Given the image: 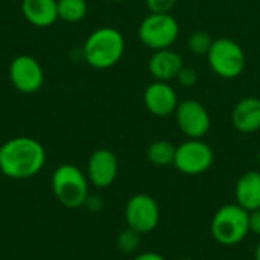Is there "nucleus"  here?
I'll return each instance as SVG.
<instances>
[{
	"label": "nucleus",
	"instance_id": "obj_13",
	"mask_svg": "<svg viewBox=\"0 0 260 260\" xmlns=\"http://www.w3.org/2000/svg\"><path fill=\"white\" fill-rule=\"evenodd\" d=\"M184 66L183 58L172 47L154 50L148 59V70L154 81L171 82L177 78L178 72Z\"/></svg>",
	"mask_w": 260,
	"mask_h": 260
},
{
	"label": "nucleus",
	"instance_id": "obj_15",
	"mask_svg": "<svg viewBox=\"0 0 260 260\" xmlns=\"http://www.w3.org/2000/svg\"><path fill=\"white\" fill-rule=\"evenodd\" d=\"M235 203L248 213L260 209V169L242 174L235 184Z\"/></svg>",
	"mask_w": 260,
	"mask_h": 260
},
{
	"label": "nucleus",
	"instance_id": "obj_22",
	"mask_svg": "<svg viewBox=\"0 0 260 260\" xmlns=\"http://www.w3.org/2000/svg\"><path fill=\"white\" fill-rule=\"evenodd\" d=\"M149 12H171L178 0H145Z\"/></svg>",
	"mask_w": 260,
	"mask_h": 260
},
{
	"label": "nucleus",
	"instance_id": "obj_2",
	"mask_svg": "<svg viewBox=\"0 0 260 260\" xmlns=\"http://www.w3.org/2000/svg\"><path fill=\"white\" fill-rule=\"evenodd\" d=\"M125 53V38L114 27H99L93 30L82 46V55L88 66L104 70L116 66Z\"/></svg>",
	"mask_w": 260,
	"mask_h": 260
},
{
	"label": "nucleus",
	"instance_id": "obj_27",
	"mask_svg": "<svg viewBox=\"0 0 260 260\" xmlns=\"http://www.w3.org/2000/svg\"><path fill=\"white\" fill-rule=\"evenodd\" d=\"M257 163H259V168H260V148H259V152H257Z\"/></svg>",
	"mask_w": 260,
	"mask_h": 260
},
{
	"label": "nucleus",
	"instance_id": "obj_21",
	"mask_svg": "<svg viewBox=\"0 0 260 260\" xmlns=\"http://www.w3.org/2000/svg\"><path fill=\"white\" fill-rule=\"evenodd\" d=\"M175 81L181 85V87H186V88H190V87H195L200 81V75L197 72V69L190 67V66H183L181 70L178 72Z\"/></svg>",
	"mask_w": 260,
	"mask_h": 260
},
{
	"label": "nucleus",
	"instance_id": "obj_16",
	"mask_svg": "<svg viewBox=\"0 0 260 260\" xmlns=\"http://www.w3.org/2000/svg\"><path fill=\"white\" fill-rule=\"evenodd\" d=\"M21 12L35 27H49L58 20L56 0H21Z\"/></svg>",
	"mask_w": 260,
	"mask_h": 260
},
{
	"label": "nucleus",
	"instance_id": "obj_7",
	"mask_svg": "<svg viewBox=\"0 0 260 260\" xmlns=\"http://www.w3.org/2000/svg\"><path fill=\"white\" fill-rule=\"evenodd\" d=\"M215 161V152L203 139H187L175 149L174 168L189 177L206 174Z\"/></svg>",
	"mask_w": 260,
	"mask_h": 260
},
{
	"label": "nucleus",
	"instance_id": "obj_12",
	"mask_svg": "<svg viewBox=\"0 0 260 260\" xmlns=\"http://www.w3.org/2000/svg\"><path fill=\"white\" fill-rule=\"evenodd\" d=\"M145 108L155 117H168L175 113L180 101L171 82L152 81L143 93Z\"/></svg>",
	"mask_w": 260,
	"mask_h": 260
},
{
	"label": "nucleus",
	"instance_id": "obj_4",
	"mask_svg": "<svg viewBox=\"0 0 260 260\" xmlns=\"http://www.w3.org/2000/svg\"><path fill=\"white\" fill-rule=\"evenodd\" d=\"M88 178L75 165L58 166L52 174V192L55 200L67 209L85 206L88 198Z\"/></svg>",
	"mask_w": 260,
	"mask_h": 260
},
{
	"label": "nucleus",
	"instance_id": "obj_3",
	"mask_svg": "<svg viewBox=\"0 0 260 260\" xmlns=\"http://www.w3.org/2000/svg\"><path fill=\"white\" fill-rule=\"evenodd\" d=\"M248 216L250 213L236 203L219 207L210 221L212 238L224 247L239 245L250 233Z\"/></svg>",
	"mask_w": 260,
	"mask_h": 260
},
{
	"label": "nucleus",
	"instance_id": "obj_14",
	"mask_svg": "<svg viewBox=\"0 0 260 260\" xmlns=\"http://www.w3.org/2000/svg\"><path fill=\"white\" fill-rule=\"evenodd\" d=\"M232 125L241 134H254L260 129V98H242L232 111Z\"/></svg>",
	"mask_w": 260,
	"mask_h": 260
},
{
	"label": "nucleus",
	"instance_id": "obj_8",
	"mask_svg": "<svg viewBox=\"0 0 260 260\" xmlns=\"http://www.w3.org/2000/svg\"><path fill=\"white\" fill-rule=\"evenodd\" d=\"M125 222L140 235L154 232L160 222V207L155 198L148 193L133 195L125 206Z\"/></svg>",
	"mask_w": 260,
	"mask_h": 260
},
{
	"label": "nucleus",
	"instance_id": "obj_6",
	"mask_svg": "<svg viewBox=\"0 0 260 260\" xmlns=\"http://www.w3.org/2000/svg\"><path fill=\"white\" fill-rule=\"evenodd\" d=\"M206 58L212 72L222 79L239 78L247 66L242 46L229 37L216 38Z\"/></svg>",
	"mask_w": 260,
	"mask_h": 260
},
{
	"label": "nucleus",
	"instance_id": "obj_1",
	"mask_svg": "<svg viewBox=\"0 0 260 260\" xmlns=\"http://www.w3.org/2000/svg\"><path fill=\"white\" fill-rule=\"evenodd\" d=\"M44 163L46 149L32 137H12L0 145V172L6 178H32L43 169Z\"/></svg>",
	"mask_w": 260,
	"mask_h": 260
},
{
	"label": "nucleus",
	"instance_id": "obj_23",
	"mask_svg": "<svg viewBox=\"0 0 260 260\" xmlns=\"http://www.w3.org/2000/svg\"><path fill=\"white\" fill-rule=\"evenodd\" d=\"M248 221H250V233L260 238V209L250 212Z\"/></svg>",
	"mask_w": 260,
	"mask_h": 260
},
{
	"label": "nucleus",
	"instance_id": "obj_24",
	"mask_svg": "<svg viewBox=\"0 0 260 260\" xmlns=\"http://www.w3.org/2000/svg\"><path fill=\"white\" fill-rule=\"evenodd\" d=\"M131 260H168L163 254L160 253H155V251H143V253H139L136 254Z\"/></svg>",
	"mask_w": 260,
	"mask_h": 260
},
{
	"label": "nucleus",
	"instance_id": "obj_9",
	"mask_svg": "<svg viewBox=\"0 0 260 260\" xmlns=\"http://www.w3.org/2000/svg\"><path fill=\"white\" fill-rule=\"evenodd\" d=\"M175 120L187 139H204L210 131L212 119L209 110L195 99H184L175 110Z\"/></svg>",
	"mask_w": 260,
	"mask_h": 260
},
{
	"label": "nucleus",
	"instance_id": "obj_28",
	"mask_svg": "<svg viewBox=\"0 0 260 260\" xmlns=\"http://www.w3.org/2000/svg\"><path fill=\"white\" fill-rule=\"evenodd\" d=\"M177 260H195V259H192V257H181V259H177Z\"/></svg>",
	"mask_w": 260,
	"mask_h": 260
},
{
	"label": "nucleus",
	"instance_id": "obj_5",
	"mask_svg": "<svg viewBox=\"0 0 260 260\" xmlns=\"http://www.w3.org/2000/svg\"><path fill=\"white\" fill-rule=\"evenodd\" d=\"M140 43L154 50L169 49L180 37V24L171 12H149L139 24Z\"/></svg>",
	"mask_w": 260,
	"mask_h": 260
},
{
	"label": "nucleus",
	"instance_id": "obj_17",
	"mask_svg": "<svg viewBox=\"0 0 260 260\" xmlns=\"http://www.w3.org/2000/svg\"><path fill=\"white\" fill-rule=\"evenodd\" d=\"M177 146L169 140H154L146 149V158L151 165L157 168H166L174 165Z\"/></svg>",
	"mask_w": 260,
	"mask_h": 260
},
{
	"label": "nucleus",
	"instance_id": "obj_25",
	"mask_svg": "<svg viewBox=\"0 0 260 260\" xmlns=\"http://www.w3.org/2000/svg\"><path fill=\"white\" fill-rule=\"evenodd\" d=\"M85 207H88V209L93 210V212H98V210L102 207V201H101L99 197H91V195H88V198H87V201H85Z\"/></svg>",
	"mask_w": 260,
	"mask_h": 260
},
{
	"label": "nucleus",
	"instance_id": "obj_20",
	"mask_svg": "<svg viewBox=\"0 0 260 260\" xmlns=\"http://www.w3.org/2000/svg\"><path fill=\"white\" fill-rule=\"evenodd\" d=\"M140 241H142V235L129 227H126L125 230H122L117 236V248L120 253L123 254H133L139 250L140 247Z\"/></svg>",
	"mask_w": 260,
	"mask_h": 260
},
{
	"label": "nucleus",
	"instance_id": "obj_10",
	"mask_svg": "<svg viewBox=\"0 0 260 260\" xmlns=\"http://www.w3.org/2000/svg\"><path fill=\"white\" fill-rule=\"evenodd\" d=\"M9 79L20 93H35L43 87L44 70L37 58L30 55H18L9 64Z\"/></svg>",
	"mask_w": 260,
	"mask_h": 260
},
{
	"label": "nucleus",
	"instance_id": "obj_29",
	"mask_svg": "<svg viewBox=\"0 0 260 260\" xmlns=\"http://www.w3.org/2000/svg\"><path fill=\"white\" fill-rule=\"evenodd\" d=\"M110 2H123V0H110Z\"/></svg>",
	"mask_w": 260,
	"mask_h": 260
},
{
	"label": "nucleus",
	"instance_id": "obj_19",
	"mask_svg": "<svg viewBox=\"0 0 260 260\" xmlns=\"http://www.w3.org/2000/svg\"><path fill=\"white\" fill-rule=\"evenodd\" d=\"M215 38H212V35L209 32H204V30H197L193 34L189 35V40H187V47L189 50L193 53V55H198V56H207L212 44H213Z\"/></svg>",
	"mask_w": 260,
	"mask_h": 260
},
{
	"label": "nucleus",
	"instance_id": "obj_11",
	"mask_svg": "<svg viewBox=\"0 0 260 260\" xmlns=\"http://www.w3.org/2000/svg\"><path fill=\"white\" fill-rule=\"evenodd\" d=\"M119 174L117 155L107 148L96 149L87 161V178L98 189L110 187Z\"/></svg>",
	"mask_w": 260,
	"mask_h": 260
},
{
	"label": "nucleus",
	"instance_id": "obj_26",
	"mask_svg": "<svg viewBox=\"0 0 260 260\" xmlns=\"http://www.w3.org/2000/svg\"><path fill=\"white\" fill-rule=\"evenodd\" d=\"M254 260H260V239L254 247Z\"/></svg>",
	"mask_w": 260,
	"mask_h": 260
},
{
	"label": "nucleus",
	"instance_id": "obj_18",
	"mask_svg": "<svg viewBox=\"0 0 260 260\" xmlns=\"http://www.w3.org/2000/svg\"><path fill=\"white\" fill-rule=\"evenodd\" d=\"M56 6L58 18L66 23L81 21L88 11V5L85 0H56Z\"/></svg>",
	"mask_w": 260,
	"mask_h": 260
}]
</instances>
